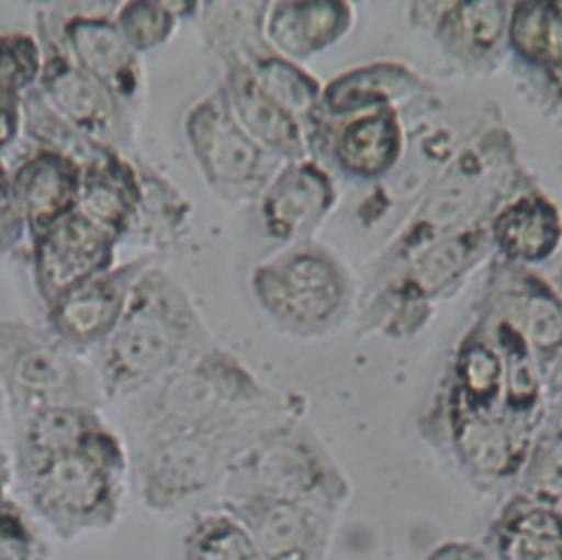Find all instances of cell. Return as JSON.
Listing matches in <instances>:
<instances>
[{
	"instance_id": "d4e9b609",
	"label": "cell",
	"mask_w": 562,
	"mask_h": 560,
	"mask_svg": "<svg viewBox=\"0 0 562 560\" xmlns=\"http://www.w3.org/2000/svg\"><path fill=\"white\" fill-rule=\"evenodd\" d=\"M432 92V83L400 61H371L336 75L323 86L325 116H353L378 108H397Z\"/></svg>"
},
{
	"instance_id": "4dcf8cb0",
	"label": "cell",
	"mask_w": 562,
	"mask_h": 560,
	"mask_svg": "<svg viewBox=\"0 0 562 560\" xmlns=\"http://www.w3.org/2000/svg\"><path fill=\"white\" fill-rule=\"evenodd\" d=\"M503 393V365L483 325L472 327L457 345L446 397L474 413L498 411Z\"/></svg>"
},
{
	"instance_id": "8fae6325",
	"label": "cell",
	"mask_w": 562,
	"mask_h": 560,
	"mask_svg": "<svg viewBox=\"0 0 562 560\" xmlns=\"http://www.w3.org/2000/svg\"><path fill=\"white\" fill-rule=\"evenodd\" d=\"M33 26L44 57L37 92L61 119L121 149L130 141V110L70 57L40 2L33 7Z\"/></svg>"
},
{
	"instance_id": "2e32d148",
	"label": "cell",
	"mask_w": 562,
	"mask_h": 560,
	"mask_svg": "<svg viewBox=\"0 0 562 560\" xmlns=\"http://www.w3.org/2000/svg\"><path fill=\"white\" fill-rule=\"evenodd\" d=\"M222 509L244 525L263 560H321L327 549V512L312 505L277 496L239 494L224 496Z\"/></svg>"
},
{
	"instance_id": "9a60e30c",
	"label": "cell",
	"mask_w": 562,
	"mask_h": 560,
	"mask_svg": "<svg viewBox=\"0 0 562 560\" xmlns=\"http://www.w3.org/2000/svg\"><path fill=\"white\" fill-rule=\"evenodd\" d=\"M441 430L461 466L483 481L516 479L525 466L533 430L507 419L498 411L474 413L450 397H441Z\"/></svg>"
},
{
	"instance_id": "e575fe53",
	"label": "cell",
	"mask_w": 562,
	"mask_h": 560,
	"mask_svg": "<svg viewBox=\"0 0 562 560\" xmlns=\"http://www.w3.org/2000/svg\"><path fill=\"white\" fill-rule=\"evenodd\" d=\"M180 560H263L244 525L226 509L198 514L180 547Z\"/></svg>"
},
{
	"instance_id": "3957f363",
	"label": "cell",
	"mask_w": 562,
	"mask_h": 560,
	"mask_svg": "<svg viewBox=\"0 0 562 560\" xmlns=\"http://www.w3.org/2000/svg\"><path fill=\"white\" fill-rule=\"evenodd\" d=\"M520 173L512 134L503 127L481 132L452 154L428 187L417 211L384 250L380 275H391L439 237L487 220L507 195L529 184Z\"/></svg>"
},
{
	"instance_id": "e0dca14e",
	"label": "cell",
	"mask_w": 562,
	"mask_h": 560,
	"mask_svg": "<svg viewBox=\"0 0 562 560\" xmlns=\"http://www.w3.org/2000/svg\"><path fill=\"white\" fill-rule=\"evenodd\" d=\"M485 301L487 312L503 314L518 327L542 373L562 358V294L544 277L525 266L494 264Z\"/></svg>"
},
{
	"instance_id": "8d00e7d4",
	"label": "cell",
	"mask_w": 562,
	"mask_h": 560,
	"mask_svg": "<svg viewBox=\"0 0 562 560\" xmlns=\"http://www.w3.org/2000/svg\"><path fill=\"white\" fill-rule=\"evenodd\" d=\"M112 22L125 44L136 55H145L167 44L173 37L180 20L169 11L167 2L121 0L114 9Z\"/></svg>"
},
{
	"instance_id": "7402d4cb",
	"label": "cell",
	"mask_w": 562,
	"mask_h": 560,
	"mask_svg": "<svg viewBox=\"0 0 562 560\" xmlns=\"http://www.w3.org/2000/svg\"><path fill=\"white\" fill-rule=\"evenodd\" d=\"M81 176V167L72 160L35 147L9 169V184L22 209L29 237L77 209Z\"/></svg>"
},
{
	"instance_id": "60d3db41",
	"label": "cell",
	"mask_w": 562,
	"mask_h": 560,
	"mask_svg": "<svg viewBox=\"0 0 562 560\" xmlns=\"http://www.w3.org/2000/svg\"><path fill=\"white\" fill-rule=\"evenodd\" d=\"M529 86L533 90L538 108L547 116L562 121V64L533 70L529 77Z\"/></svg>"
},
{
	"instance_id": "603a6c76",
	"label": "cell",
	"mask_w": 562,
	"mask_h": 560,
	"mask_svg": "<svg viewBox=\"0 0 562 560\" xmlns=\"http://www.w3.org/2000/svg\"><path fill=\"white\" fill-rule=\"evenodd\" d=\"M329 147L336 165L351 178L378 180L389 176L406 147L400 108H378L342 119Z\"/></svg>"
},
{
	"instance_id": "4fadbf2b",
	"label": "cell",
	"mask_w": 562,
	"mask_h": 560,
	"mask_svg": "<svg viewBox=\"0 0 562 560\" xmlns=\"http://www.w3.org/2000/svg\"><path fill=\"white\" fill-rule=\"evenodd\" d=\"M119 239L79 211L31 237V272L44 307L116 264Z\"/></svg>"
},
{
	"instance_id": "52a82bcc",
	"label": "cell",
	"mask_w": 562,
	"mask_h": 560,
	"mask_svg": "<svg viewBox=\"0 0 562 560\" xmlns=\"http://www.w3.org/2000/svg\"><path fill=\"white\" fill-rule=\"evenodd\" d=\"M134 485L149 512H171L220 485L246 439L239 426H195L136 437Z\"/></svg>"
},
{
	"instance_id": "6da1fadb",
	"label": "cell",
	"mask_w": 562,
	"mask_h": 560,
	"mask_svg": "<svg viewBox=\"0 0 562 560\" xmlns=\"http://www.w3.org/2000/svg\"><path fill=\"white\" fill-rule=\"evenodd\" d=\"M209 345L206 325L191 294L154 261L136 281L123 318L99 349L94 369L103 400L143 395Z\"/></svg>"
},
{
	"instance_id": "74e56055",
	"label": "cell",
	"mask_w": 562,
	"mask_h": 560,
	"mask_svg": "<svg viewBox=\"0 0 562 560\" xmlns=\"http://www.w3.org/2000/svg\"><path fill=\"white\" fill-rule=\"evenodd\" d=\"M42 46L35 33L22 29L0 31V90L22 99L42 75Z\"/></svg>"
},
{
	"instance_id": "ba28073f",
	"label": "cell",
	"mask_w": 562,
	"mask_h": 560,
	"mask_svg": "<svg viewBox=\"0 0 562 560\" xmlns=\"http://www.w3.org/2000/svg\"><path fill=\"white\" fill-rule=\"evenodd\" d=\"M250 290L261 310L292 332H325L351 303V279L340 259L314 244H292L250 272Z\"/></svg>"
},
{
	"instance_id": "9c48e42d",
	"label": "cell",
	"mask_w": 562,
	"mask_h": 560,
	"mask_svg": "<svg viewBox=\"0 0 562 560\" xmlns=\"http://www.w3.org/2000/svg\"><path fill=\"white\" fill-rule=\"evenodd\" d=\"M487 220L439 237L386 275L364 310L362 329H380L393 338L417 334L435 301L470 272L490 244Z\"/></svg>"
},
{
	"instance_id": "5bb4252c",
	"label": "cell",
	"mask_w": 562,
	"mask_h": 560,
	"mask_svg": "<svg viewBox=\"0 0 562 560\" xmlns=\"http://www.w3.org/2000/svg\"><path fill=\"white\" fill-rule=\"evenodd\" d=\"M151 255L114 264L110 270L75 285L46 305V329L75 351L101 347L114 332Z\"/></svg>"
},
{
	"instance_id": "7dc6e473",
	"label": "cell",
	"mask_w": 562,
	"mask_h": 560,
	"mask_svg": "<svg viewBox=\"0 0 562 560\" xmlns=\"http://www.w3.org/2000/svg\"><path fill=\"white\" fill-rule=\"evenodd\" d=\"M560 360H562V358H560Z\"/></svg>"
},
{
	"instance_id": "f6af8a7d",
	"label": "cell",
	"mask_w": 562,
	"mask_h": 560,
	"mask_svg": "<svg viewBox=\"0 0 562 560\" xmlns=\"http://www.w3.org/2000/svg\"><path fill=\"white\" fill-rule=\"evenodd\" d=\"M7 176H9V169H7V165H4L2 158H0V182H2Z\"/></svg>"
},
{
	"instance_id": "cb8c5ba5",
	"label": "cell",
	"mask_w": 562,
	"mask_h": 560,
	"mask_svg": "<svg viewBox=\"0 0 562 560\" xmlns=\"http://www.w3.org/2000/svg\"><path fill=\"white\" fill-rule=\"evenodd\" d=\"M509 4L498 0H448L430 33L443 53L463 68L479 72L494 68L507 48Z\"/></svg>"
},
{
	"instance_id": "d6986e66",
	"label": "cell",
	"mask_w": 562,
	"mask_h": 560,
	"mask_svg": "<svg viewBox=\"0 0 562 560\" xmlns=\"http://www.w3.org/2000/svg\"><path fill=\"white\" fill-rule=\"evenodd\" d=\"M498 261L525 266L551 259L562 246V213L536 184L507 195L487 220Z\"/></svg>"
},
{
	"instance_id": "277c9868",
	"label": "cell",
	"mask_w": 562,
	"mask_h": 560,
	"mask_svg": "<svg viewBox=\"0 0 562 560\" xmlns=\"http://www.w3.org/2000/svg\"><path fill=\"white\" fill-rule=\"evenodd\" d=\"M224 496L261 494L336 512L349 483L318 437L299 422H281L246 439L228 461Z\"/></svg>"
},
{
	"instance_id": "b9f144b4",
	"label": "cell",
	"mask_w": 562,
	"mask_h": 560,
	"mask_svg": "<svg viewBox=\"0 0 562 560\" xmlns=\"http://www.w3.org/2000/svg\"><path fill=\"white\" fill-rule=\"evenodd\" d=\"M422 560H496L483 542L448 538L437 542Z\"/></svg>"
},
{
	"instance_id": "1f68e13d",
	"label": "cell",
	"mask_w": 562,
	"mask_h": 560,
	"mask_svg": "<svg viewBox=\"0 0 562 560\" xmlns=\"http://www.w3.org/2000/svg\"><path fill=\"white\" fill-rule=\"evenodd\" d=\"M22 134L33 143L35 149L59 154L79 165L83 173L108 165L121 154V149L97 141L94 136L61 119L44 101L37 88L22 97Z\"/></svg>"
},
{
	"instance_id": "7c38bea8",
	"label": "cell",
	"mask_w": 562,
	"mask_h": 560,
	"mask_svg": "<svg viewBox=\"0 0 562 560\" xmlns=\"http://www.w3.org/2000/svg\"><path fill=\"white\" fill-rule=\"evenodd\" d=\"M40 4L70 57L130 110L143 90V61L112 22L119 2L66 0Z\"/></svg>"
},
{
	"instance_id": "5b68a950",
	"label": "cell",
	"mask_w": 562,
	"mask_h": 560,
	"mask_svg": "<svg viewBox=\"0 0 562 560\" xmlns=\"http://www.w3.org/2000/svg\"><path fill=\"white\" fill-rule=\"evenodd\" d=\"M0 395L13 426L44 408L105 402L97 369L79 351L46 327L13 318H0Z\"/></svg>"
},
{
	"instance_id": "ac0fdd59",
	"label": "cell",
	"mask_w": 562,
	"mask_h": 560,
	"mask_svg": "<svg viewBox=\"0 0 562 560\" xmlns=\"http://www.w3.org/2000/svg\"><path fill=\"white\" fill-rule=\"evenodd\" d=\"M336 198L334 178L318 160L283 163L257 198L261 226L277 242H296L331 213Z\"/></svg>"
},
{
	"instance_id": "484cf974",
	"label": "cell",
	"mask_w": 562,
	"mask_h": 560,
	"mask_svg": "<svg viewBox=\"0 0 562 560\" xmlns=\"http://www.w3.org/2000/svg\"><path fill=\"white\" fill-rule=\"evenodd\" d=\"M483 545L496 560H562V507L518 492L492 518Z\"/></svg>"
},
{
	"instance_id": "f546056e",
	"label": "cell",
	"mask_w": 562,
	"mask_h": 560,
	"mask_svg": "<svg viewBox=\"0 0 562 560\" xmlns=\"http://www.w3.org/2000/svg\"><path fill=\"white\" fill-rule=\"evenodd\" d=\"M241 61L252 72L255 81L303 125L312 147L327 136V116L321 103L323 86L314 75L270 48Z\"/></svg>"
},
{
	"instance_id": "30bf717a",
	"label": "cell",
	"mask_w": 562,
	"mask_h": 560,
	"mask_svg": "<svg viewBox=\"0 0 562 560\" xmlns=\"http://www.w3.org/2000/svg\"><path fill=\"white\" fill-rule=\"evenodd\" d=\"M182 130L202 180L226 202L257 200L279 169V160L241 130L222 86L187 110Z\"/></svg>"
},
{
	"instance_id": "83f0119b",
	"label": "cell",
	"mask_w": 562,
	"mask_h": 560,
	"mask_svg": "<svg viewBox=\"0 0 562 560\" xmlns=\"http://www.w3.org/2000/svg\"><path fill=\"white\" fill-rule=\"evenodd\" d=\"M140 200L132 226L121 244L162 253L176 246L189 231L193 206L187 195L158 169L136 160Z\"/></svg>"
},
{
	"instance_id": "4316f807",
	"label": "cell",
	"mask_w": 562,
	"mask_h": 560,
	"mask_svg": "<svg viewBox=\"0 0 562 560\" xmlns=\"http://www.w3.org/2000/svg\"><path fill=\"white\" fill-rule=\"evenodd\" d=\"M487 336L503 365V393L498 413L536 433L544 406V382L538 358L518 327L503 314L487 312ZM485 329V327H483Z\"/></svg>"
},
{
	"instance_id": "ab89813d",
	"label": "cell",
	"mask_w": 562,
	"mask_h": 560,
	"mask_svg": "<svg viewBox=\"0 0 562 560\" xmlns=\"http://www.w3.org/2000/svg\"><path fill=\"white\" fill-rule=\"evenodd\" d=\"M24 235H29L26 222L7 176L0 182V253L18 246Z\"/></svg>"
},
{
	"instance_id": "8992f818",
	"label": "cell",
	"mask_w": 562,
	"mask_h": 560,
	"mask_svg": "<svg viewBox=\"0 0 562 560\" xmlns=\"http://www.w3.org/2000/svg\"><path fill=\"white\" fill-rule=\"evenodd\" d=\"M263 395L235 356L209 345L187 367L145 391L136 419L138 437L195 426H239Z\"/></svg>"
},
{
	"instance_id": "7bdbcfd3",
	"label": "cell",
	"mask_w": 562,
	"mask_h": 560,
	"mask_svg": "<svg viewBox=\"0 0 562 560\" xmlns=\"http://www.w3.org/2000/svg\"><path fill=\"white\" fill-rule=\"evenodd\" d=\"M22 134V99L0 90V154Z\"/></svg>"
},
{
	"instance_id": "ffe728a7",
	"label": "cell",
	"mask_w": 562,
	"mask_h": 560,
	"mask_svg": "<svg viewBox=\"0 0 562 560\" xmlns=\"http://www.w3.org/2000/svg\"><path fill=\"white\" fill-rule=\"evenodd\" d=\"M222 64L224 79L220 86L241 130L279 163L307 158L312 145L303 125L255 81L241 59L222 57Z\"/></svg>"
},
{
	"instance_id": "7a4b0ae2",
	"label": "cell",
	"mask_w": 562,
	"mask_h": 560,
	"mask_svg": "<svg viewBox=\"0 0 562 560\" xmlns=\"http://www.w3.org/2000/svg\"><path fill=\"white\" fill-rule=\"evenodd\" d=\"M11 463L26 507L57 540L75 542L121 520L130 452L105 419L88 428L68 450L11 459Z\"/></svg>"
},
{
	"instance_id": "f1b7e54d",
	"label": "cell",
	"mask_w": 562,
	"mask_h": 560,
	"mask_svg": "<svg viewBox=\"0 0 562 560\" xmlns=\"http://www.w3.org/2000/svg\"><path fill=\"white\" fill-rule=\"evenodd\" d=\"M138 200L140 180L136 158H127L121 152L108 165L81 176L75 211L114 235L121 244L132 226Z\"/></svg>"
},
{
	"instance_id": "836d02e7",
	"label": "cell",
	"mask_w": 562,
	"mask_h": 560,
	"mask_svg": "<svg viewBox=\"0 0 562 560\" xmlns=\"http://www.w3.org/2000/svg\"><path fill=\"white\" fill-rule=\"evenodd\" d=\"M101 419L99 408L90 406H53L37 411L13 426L15 444L11 459H31L68 450Z\"/></svg>"
},
{
	"instance_id": "d6a6232c",
	"label": "cell",
	"mask_w": 562,
	"mask_h": 560,
	"mask_svg": "<svg viewBox=\"0 0 562 560\" xmlns=\"http://www.w3.org/2000/svg\"><path fill=\"white\" fill-rule=\"evenodd\" d=\"M507 48L531 70L562 64V0L512 2Z\"/></svg>"
},
{
	"instance_id": "ee69618b",
	"label": "cell",
	"mask_w": 562,
	"mask_h": 560,
	"mask_svg": "<svg viewBox=\"0 0 562 560\" xmlns=\"http://www.w3.org/2000/svg\"><path fill=\"white\" fill-rule=\"evenodd\" d=\"M9 468H13V463H11V455L4 450V446L0 444V470H9Z\"/></svg>"
},
{
	"instance_id": "bcb514c9",
	"label": "cell",
	"mask_w": 562,
	"mask_h": 560,
	"mask_svg": "<svg viewBox=\"0 0 562 560\" xmlns=\"http://www.w3.org/2000/svg\"><path fill=\"white\" fill-rule=\"evenodd\" d=\"M560 285H562V270H560Z\"/></svg>"
},
{
	"instance_id": "d590c367",
	"label": "cell",
	"mask_w": 562,
	"mask_h": 560,
	"mask_svg": "<svg viewBox=\"0 0 562 560\" xmlns=\"http://www.w3.org/2000/svg\"><path fill=\"white\" fill-rule=\"evenodd\" d=\"M518 477L522 494L562 507V422L533 435Z\"/></svg>"
},
{
	"instance_id": "44dd1931",
	"label": "cell",
	"mask_w": 562,
	"mask_h": 560,
	"mask_svg": "<svg viewBox=\"0 0 562 560\" xmlns=\"http://www.w3.org/2000/svg\"><path fill=\"white\" fill-rule=\"evenodd\" d=\"M353 26V7L336 0L266 2L261 33L270 51L299 64L342 40Z\"/></svg>"
},
{
	"instance_id": "f35d334b",
	"label": "cell",
	"mask_w": 562,
	"mask_h": 560,
	"mask_svg": "<svg viewBox=\"0 0 562 560\" xmlns=\"http://www.w3.org/2000/svg\"><path fill=\"white\" fill-rule=\"evenodd\" d=\"M0 560H55L31 514L13 499L0 512Z\"/></svg>"
}]
</instances>
